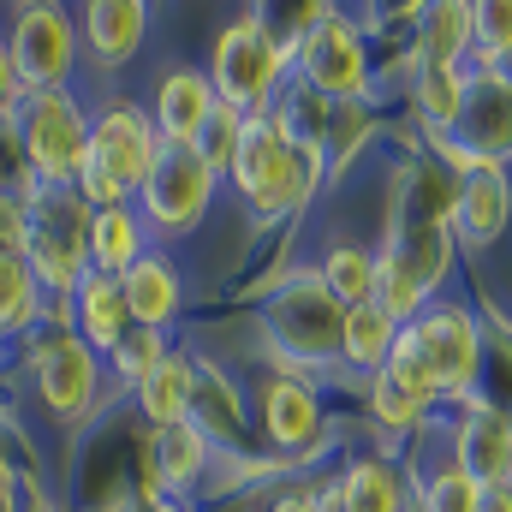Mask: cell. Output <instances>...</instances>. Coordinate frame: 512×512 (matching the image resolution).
<instances>
[{
  "label": "cell",
  "mask_w": 512,
  "mask_h": 512,
  "mask_svg": "<svg viewBox=\"0 0 512 512\" xmlns=\"http://www.w3.org/2000/svg\"><path fill=\"white\" fill-rule=\"evenodd\" d=\"M322 179H328L322 143L298 137V131L286 126L280 108L256 114L251 126H245L239 161H233V173H227V185L245 197V209H251L256 227H274V221L304 215V203L322 191Z\"/></svg>",
  "instance_id": "cell-1"
},
{
  "label": "cell",
  "mask_w": 512,
  "mask_h": 512,
  "mask_svg": "<svg viewBox=\"0 0 512 512\" xmlns=\"http://www.w3.org/2000/svg\"><path fill=\"white\" fill-rule=\"evenodd\" d=\"M292 54H298V24H274L262 6H245L209 48V84L221 108H239L245 120L268 114L280 90L292 84Z\"/></svg>",
  "instance_id": "cell-2"
},
{
  "label": "cell",
  "mask_w": 512,
  "mask_h": 512,
  "mask_svg": "<svg viewBox=\"0 0 512 512\" xmlns=\"http://www.w3.org/2000/svg\"><path fill=\"white\" fill-rule=\"evenodd\" d=\"M340 322H346V310L322 292L316 268L280 274L256 310L262 346H268L274 370H286V376H316V370L340 364Z\"/></svg>",
  "instance_id": "cell-3"
},
{
  "label": "cell",
  "mask_w": 512,
  "mask_h": 512,
  "mask_svg": "<svg viewBox=\"0 0 512 512\" xmlns=\"http://www.w3.org/2000/svg\"><path fill=\"white\" fill-rule=\"evenodd\" d=\"M24 346V370H30V387H36V405L54 417V423H66V429H84L96 411H102V399H108V358L102 352H90L78 334H60V328H36L30 340H18Z\"/></svg>",
  "instance_id": "cell-4"
},
{
  "label": "cell",
  "mask_w": 512,
  "mask_h": 512,
  "mask_svg": "<svg viewBox=\"0 0 512 512\" xmlns=\"http://www.w3.org/2000/svg\"><path fill=\"white\" fill-rule=\"evenodd\" d=\"M292 84L316 90L322 102H370V84H376L370 42L340 6H304L298 12Z\"/></svg>",
  "instance_id": "cell-5"
},
{
  "label": "cell",
  "mask_w": 512,
  "mask_h": 512,
  "mask_svg": "<svg viewBox=\"0 0 512 512\" xmlns=\"http://www.w3.org/2000/svg\"><path fill=\"white\" fill-rule=\"evenodd\" d=\"M12 137L42 191H72L90 155V102L78 90H30L12 114Z\"/></svg>",
  "instance_id": "cell-6"
},
{
  "label": "cell",
  "mask_w": 512,
  "mask_h": 512,
  "mask_svg": "<svg viewBox=\"0 0 512 512\" xmlns=\"http://www.w3.org/2000/svg\"><path fill=\"white\" fill-rule=\"evenodd\" d=\"M18 256L30 262V280L42 286L48 310H60L90 274V209L78 203V191H42L30 203V233Z\"/></svg>",
  "instance_id": "cell-7"
},
{
  "label": "cell",
  "mask_w": 512,
  "mask_h": 512,
  "mask_svg": "<svg viewBox=\"0 0 512 512\" xmlns=\"http://www.w3.org/2000/svg\"><path fill=\"white\" fill-rule=\"evenodd\" d=\"M417 352L429 358L435 382H441V405H465L483 393V376H489V340H483V322L453 304V298H435L423 304V316L405 322Z\"/></svg>",
  "instance_id": "cell-8"
},
{
  "label": "cell",
  "mask_w": 512,
  "mask_h": 512,
  "mask_svg": "<svg viewBox=\"0 0 512 512\" xmlns=\"http://www.w3.org/2000/svg\"><path fill=\"white\" fill-rule=\"evenodd\" d=\"M155 161H161V137H155L149 108L137 96H108L102 108H90V155H84V173L108 179L120 197L137 203V191L155 173Z\"/></svg>",
  "instance_id": "cell-9"
},
{
  "label": "cell",
  "mask_w": 512,
  "mask_h": 512,
  "mask_svg": "<svg viewBox=\"0 0 512 512\" xmlns=\"http://www.w3.org/2000/svg\"><path fill=\"white\" fill-rule=\"evenodd\" d=\"M6 48H12V66H18L24 90H72V72H78V12L60 6V0L12 6Z\"/></svg>",
  "instance_id": "cell-10"
},
{
  "label": "cell",
  "mask_w": 512,
  "mask_h": 512,
  "mask_svg": "<svg viewBox=\"0 0 512 512\" xmlns=\"http://www.w3.org/2000/svg\"><path fill=\"white\" fill-rule=\"evenodd\" d=\"M215 197H221V179L197 161V149H161L155 173L137 191V215L149 239H185L209 221Z\"/></svg>",
  "instance_id": "cell-11"
},
{
  "label": "cell",
  "mask_w": 512,
  "mask_h": 512,
  "mask_svg": "<svg viewBox=\"0 0 512 512\" xmlns=\"http://www.w3.org/2000/svg\"><path fill=\"white\" fill-rule=\"evenodd\" d=\"M251 417H256V429H262V441L274 453H292V459H304L322 441V429H328L322 387L310 382V376H286V370H268L256 382Z\"/></svg>",
  "instance_id": "cell-12"
},
{
  "label": "cell",
  "mask_w": 512,
  "mask_h": 512,
  "mask_svg": "<svg viewBox=\"0 0 512 512\" xmlns=\"http://www.w3.org/2000/svg\"><path fill=\"white\" fill-rule=\"evenodd\" d=\"M435 143H453V149H465L471 161L507 167L512 161V84H501L495 72L465 66V102H459V120H453L447 137H435Z\"/></svg>",
  "instance_id": "cell-13"
},
{
  "label": "cell",
  "mask_w": 512,
  "mask_h": 512,
  "mask_svg": "<svg viewBox=\"0 0 512 512\" xmlns=\"http://www.w3.org/2000/svg\"><path fill=\"white\" fill-rule=\"evenodd\" d=\"M215 459H221V453H215V441H209L197 423L149 429V435H143V507L161 501V495L185 501L197 483H209Z\"/></svg>",
  "instance_id": "cell-14"
},
{
  "label": "cell",
  "mask_w": 512,
  "mask_h": 512,
  "mask_svg": "<svg viewBox=\"0 0 512 512\" xmlns=\"http://www.w3.org/2000/svg\"><path fill=\"white\" fill-rule=\"evenodd\" d=\"M143 108H149V126L161 137V149H191L221 102H215V84H209L203 66H167Z\"/></svg>",
  "instance_id": "cell-15"
},
{
  "label": "cell",
  "mask_w": 512,
  "mask_h": 512,
  "mask_svg": "<svg viewBox=\"0 0 512 512\" xmlns=\"http://www.w3.org/2000/svg\"><path fill=\"white\" fill-rule=\"evenodd\" d=\"M453 459L483 483V489H501L512 483V417L489 399H465L459 417H453Z\"/></svg>",
  "instance_id": "cell-16"
},
{
  "label": "cell",
  "mask_w": 512,
  "mask_h": 512,
  "mask_svg": "<svg viewBox=\"0 0 512 512\" xmlns=\"http://www.w3.org/2000/svg\"><path fill=\"white\" fill-rule=\"evenodd\" d=\"M48 328H60V334H78L90 352H114L120 340L131 334V316H126V298H120V280L114 274H84L78 286H72V298L60 304V310H48Z\"/></svg>",
  "instance_id": "cell-17"
},
{
  "label": "cell",
  "mask_w": 512,
  "mask_h": 512,
  "mask_svg": "<svg viewBox=\"0 0 512 512\" xmlns=\"http://www.w3.org/2000/svg\"><path fill=\"white\" fill-rule=\"evenodd\" d=\"M322 501H328V512H405L417 501V477L387 453H358L322 489Z\"/></svg>",
  "instance_id": "cell-18"
},
{
  "label": "cell",
  "mask_w": 512,
  "mask_h": 512,
  "mask_svg": "<svg viewBox=\"0 0 512 512\" xmlns=\"http://www.w3.org/2000/svg\"><path fill=\"white\" fill-rule=\"evenodd\" d=\"M149 18H155V12H149L143 0H90V6L78 12V48L90 54L96 72H120V66H131V60L143 54Z\"/></svg>",
  "instance_id": "cell-19"
},
{
  "label": "cell",
  "mask_w": 512,
  "mask_h": 512,
  "mask_svg": "<svg viewBox=\"0 0 512 512\" xmlns=\"http://www.w3.org/2000/svg\"><path fill=\"white\" fill-rule=\"evenodd\" d=\"M120 298H126L131 328H155V334H173L179 316H185V274L167 251H149L143 262H131L120 274Z\"/></svg>",
  "instance_id": "cell-20"
},
{
  "label": "cell",
  "mask_w": 512,
  "mask_h": 512,
  "mask_svg": "<svg viewBox=\"0 0 512 512\" xmlns=\"http://www.w3.org/2000/svg\"><path fill=\"white\" fill-rule=\"evenodd\" d=\"M512 221V173L507 167H483L471 179H459V203H453V245L459 251H489Z\"/></svg>",
  "instance_id": "cell-21"
},
{
  "label": "cell",
  "mask_w": 512,
  "mask_h": 512,
  "mask_svg": "<svg viewBox=\"0 0 512 512\" xmlns=\"http://www.w3.org/2000/svg\"><path fill=\"white\" fill-rule=\"evenodd\" d=\"M453 203H459V179L423 149V155H405L399 173H393V203H387V221H417V227H447L453 221Z\"/></svg>",
  "instance_id": "cell-22"
},
{
  "label": "cell",
  "mask_w": 512,
  "mask_h": 512,
  "mask_svg": "<svg viewBox=\"0 0 512 512\" xmlns=\"http://www.w3.org/2000/svg\"><path fill=\"white\" fill-rule=\"evenodd\" d=\"M477 48V6L435 0L411 18V66H471Z\"/></svg>",
  "instance_id": "cell-23"
},
{
  "label": "cell",
  "mask_w": 512,
  "mask_h": 512,
  "mask_svg": "<svg viewBox=\"0 0 512 512\" xmlns=\"http://www.w3.org/2000/svg\"><path fill=\"white\" fill-rule=\"evenodd\" d=\"M191 423L221 447H239L245 441V429H251V399L239 393V382L221 370V364H209V358H197V387H191Z\"/></svg>",
  "instance_id": "cell-24"
},
{
  "label": "cell",
  "mask_w": 512,
  "mask_h": 512,
  "mask_svg": "<svg viewBox=\"0 0 512 512\" xmlns=\"http://www.w3.org/2000/svg\"><path fill=\"white\" fill-rule=\"evenodd\" d=\"M191 387H197V352H167L131 387V399L149 429H173V423H191Z\"/></svg>",
  "instance_id": "cell-25"
},
{
  "label": "cell",
  "mask_w": 512,
  "mask_h": 512,
  "mask_svg": "<svg viewBox=\"0 0 512 512\" xmlns=\"http://www.w3.org/2000/svg\"><path fill=\"white\" fill-rule=\"evenodd\" d=\"M149 251H155V239H149L137 203L90 209V268H96V274H114V280H120L131 262H143Z\"/></svg>",
  "instance_id": "cell-26"
},
{
  "label": "cell",
  "mask_w": 512,
  "mask_h": 512,
  "mask_svg": "<svg viewBox=\"0 0 512 512\" xmlns=\"http://www.w3.org/2000/svg\"><path fill=\"white\" fill-rule=\"evenodd\" d=\"M42 322H48V298L30 280V262L18 251H0V346L30 340Z\"/></svg>",
  "instance_id": "cell-27"
},
{
  "label": "cell",
  "mask_w": 512,
  "mask_h": 512,
  "mask_svg": "<svg viewBox=\"0 0 512 512\" xmlns=\"http://www.w3.org/2000/svg\"><path fill=\"white\" fill-rule=\"evenodd\" d=\"M393 340H399V322H393L387 310H376V304H358V310H346V322H340V364L370 382V376L387 370Z\"/></svg>",
  "instance_id": "cell-28"
},
{
  "label": "cell",
  "mask_w": 512,
  "mask_h": 512,
  "mask_svg": "<svg viewBox=\"0 0 512 512\" xmlns=\"http://www.w3.org/2000/svg\"><path fill=\"white\" fill-rule=\"evenodd\" d=\"M465 102V66H411V114L423 120V137H447Z\"/></svg>",
  "instance_id": "cell-29"
},
{
  "label": "cell",
  "mask_w": 512,
  "mask_h": 512,
  "mask_svg": "<svg viewBox=\"0 0 512 512\" xmlns=\"http://www.w3.org/2000/svg\"><path fill=\"white\" fill-rule=\"evenodd\" d=\"M316 280L340 310L376 304V245H328L316 262Z\"/></svg>",
  "instance_id": "cell-30"
},
{
  "label": "cell",
  "mask_w": 512,
  "mask_h": 512,
  "mask_svg": "<svg viewBox=\"0 0 512 512\" xmlns=\"http://www.w3.org/2000/svg\"><path fill=\"white\" fill-rule=\"evenodd\" d=\"M411 477H417V512H477L483 507V483H477L453 453L435 459L429 471L411 465Z\"/></svg>",
  "instance_id": "cell-31"
},
{
  "label": "cell",
  "mask_w": 512,
  "mask_h": 512,
  "mask_svg": "<svg viewBox=\"0 0 512 512\" xmlns=\"http://www.w3.org/2000/svg\"><path fill=\"white\" fill-rule=\"evenodd\" d=\"M370 131H376V114H370V102H334V114H328V131H322V155H328V173H346V167H352V155L370 143Z\"/></svg>",
  "instance_id": "cell-32"
},
{
  "label": "cell",
  "mask_w": 512,
  "mask_h": 512,
  "mask_svg": "<svg viewBox=\"0 0 512 512\" xmlns=\"http://www.w3.org/2000/svg\"><path fill=\"white\" fill-rule=\"evenodd\" d=\"M245 126H251V120H245L239 108H215V114H209V126L197 131V143H191V149H197V161H203L221 185H227V173H233V161H239Z\"/></svg>",
  "instance_id": "cell-33"
},
{
  "label": "cell",
  "mask_w": 512,
  "mask_h": 512,
  "mask_svg": "<svg viewBox=\"0 0 512 512\" xmlns=\"http://www.w3.org/2000/svg\"><path fill=\"white\" fill-rule=\"evenodd\" d=\"M364 405H370V417L382 423L387 435H417V429L429 423V411H423V405H417V399H411L399 382H393L387 370L364 382Z\"/></svg>",
  "instance_id": "cell-34"
},
{
  "label": "cell",
  "mask_w": 512,
  "mask_h": 512,
  "mask_svg": "<svg viewBox=\"0 0 512 512\" xmlns=\"http://www.w3.org/2000/svg\"><path fill=\"white\" fill-rule=\"evenodd\" d=\"M173 346H167V334H155V328H131L126 340L108 352V376H114V387H137L161 358H167Z\"/></svg>",
  "instance_id": "cell-35"
},
{
  "label": "cell",
  "mask_w": 512,
  "mask_h": 512,
  "mask_svg": "<svg viewBox=\"0 0 512 512\" xmlns=\"http://www.w3.org/2000/svg\"><path fill=\"white\" fill-rule=\"evenodd\" d=\"M501 48H512V0H483V6H477V48H471V66L495 60Z\"/></svg>",
  "instance_id": "cell-36"
},
{
  "label": "cell",
  "mask_w": 512,
  "mask_h": 512,
  "mask_svg": "<svg viewBox=\"0 0 512 512\" xmlns=\"http://www.w3.org/2000/svg\"><path fill=\"white\" fill-rule=\"evenodd\" d=\"M24 233H30V203L0 185V251H24Z\"/></svg>",
  "instance_id": "cell-37"
},
{
  "label": "cell",
  "mask_w": 512,
  "mask_h": 512,
  "mask_svg": "<svg viewBox=\"0 0 512 512\" xmlns=\"http://www.w3.org/2000/svg\"><path fill=\"white\" fill-rule=\"evenodd\" d=\"M483 340H489V358L501 352V382H507L501 411L512 417V322H507V316H489V322H483Z\"/></svg>",
  "instance_id": "cell-38"
},
{
  "label": "cell",
  "mask_w": 512,
  "mask_h": 512,
  "mask_svg": "<svg viewBox=\"0 0 512 512\" xmlns=\"http://www.w3.org/2000/svg\"><path fill=\"white\" fill-rule=\"evenodd\" d=\"M24 78H18V66H12V48H6V36H0V126H12V114L24 108Z\"/></svg>",
  "instance_id": "cell-39"
},
{
  "label": "cell",
  "mask_w": 512,
  "mask_h": 512,
  "mask_svg": "<svg viewBox=\"0 0 512 512\" xmlns=\"http://www.w3.org/2000/svg\"><path fill=\"white\" fill-rule=\"evenodd\" d=\"M268 512H328V501H322V489H286Z\"/></svg>",
  "instance_id": "cell-40"
},
{
  "label": "cell",
  "mask_w": 512,
  "mask_h": 512,
  "mask_svg": "<svg viewBox=\"0 0 512 512\" xmlns=\"http://www.w3.org/2000/svg\"><path fill=\"white\" fill-rule=\"evenodd\" d=\"M0 512H24V501H18V471H12V459H0Z\"/></svg>",
  "instance_id": "cell-41"
},
{
  "label": "cell",
  "mask_w": 512,
  "mask_h": 512,
  "mask_svg": "<svg viewBox=\"0 0 512 512\" xmlns=\"http://www.w3.org/2000/svg\"><path fill=\"white\" fill-rule=\"evenodd\" d=\"M477 512H512V483H501V489H483V507Z\"/></svg>",
  "instance_id": "cell-42"
},
{
  "label": "cell",
  "mask_w": 512,
  "mask_h": 512,
  "mask_svg": "<svg viewBox=\"0 0 512 512\" xmlns=\"http://www.w3.org/2000/svg\"><path fill=\"white\" fill-rule=\"evenodd\" d=\"M477 72H495V78H501V84H512V48H501V54H495V60H483V66H477Z\"/></svg>",
  "instance_id": "cell-43"
},
{
  "label": "cell",
  "mask_w": 512,
  "mask_h": 512,
  "mask_svg": "<svg viewBox=\"0 0 512 512\" xmlns=\"http://www.w3.org/2000/svg\"><path fill=\"white\" fill-rule=\"evenodd\" d=\"M143 512H191V507H185V501H173V495H161V501H149Z\"/></svg>",
  "instance_id": "cell-44"
},
{
  "label": "cell",
  "mask_w": 512,
  "mask_h": 512,
  "mask_svg": "<svg viewBox=\"0 0 512 512\" xmlns=\"http://www.w3.org/2000/svg\"><path fill=\"white\" fill-rule=\"evenodd\" d=\"M0 423H6V393H0Z\"/></svg>",
  "instance_id": "cell-45"
},
{
  "label": "cell",
  "mask_w": 512,
  "mask_h": 512,
  "mask_svg": "<svg viewBox=\"0 0 512 512\" xmlns=\"http://www.w3.org/2000/svg\"><path fill=\"white\" fill-rule=\"evenodd\" d=\"M405 512H417V501H411V507H405Z\"/></svg>",
  "instance_id": "cell-46"
}]
</instances>
